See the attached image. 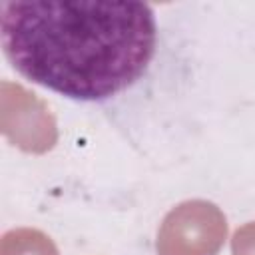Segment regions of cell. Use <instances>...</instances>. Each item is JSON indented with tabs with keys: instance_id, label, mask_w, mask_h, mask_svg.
Listing matches in <instances>:
<instances>
[{
	"instance_id": "1",
	"label": "cell",
	"mask_w": 255,
	"mask_h": 255,
	"mask_svg": "<svg viewBox=\"0 0 255 255\" xmlns=\"http://www.w3.org/2000/svg\"><path fill=\"white\" fill-rule=\"evenodd\" d=\"M0 40L24 78L74 100H106L147 70L157 40L143 2L8 0Z\"/></svg>"
},
{
	"instance_id": "2",
	"label": "cell",
	"mask_w": 255,
	"mask_h": 255,
	"mask_svg": "<svg viewBox=\"0 0 255 255\" xmlns=\"http://www.w3.org/2000/svg\"><path fill=\"white\" fill-rule=\"evenodd\" d=\"M227 237L223 211L205 199L175 205L157 229V255H217Z\"/></svg>"
},
{
	"instance_id": "3",
	"label": "cell",
	"mask_w": 255,
	"mask_h": 255,
	"mask_svg": "<svg viewBox=\"0 0 255 255\" xmlns=\"http://www.w3.org/2000/svg\"><path fill=\"white\" fill-rule=\"evenodd\" d=\"M0 128L26 153H46L58 141L56 118L48 104L20 84H0Z\"/></svg>"
},
{
	"instance_id": "4",
	"label": "cell",
	"mask_w": 255,
	"mask_h": 255,
	"mask_svg": "<svg viewBox=\"0 0 255 255\" xmlns=\"http://www.w3.org/2000/svg\"><path fill=\"white\" fill-rule=\"evenodd\" d=\"M0 255H58V247L44 231L18 227L2 235Z\"/></svg>"
},
{
	"instance_id": "5",
	"label": "cell",
	"mask_w": 255,
	"mask_h": 255,
	"mask_svg": "<svg viewBox=\"0 0 255 255\" xmlns=\"http://www.w3.org/2000/svg\"><path fill=\"white\" fill-rule=\"evenodd\" d=\"M233 255H255V221H249L235 229L231 237Z\"/></svg>"
}]
</instances>
